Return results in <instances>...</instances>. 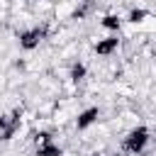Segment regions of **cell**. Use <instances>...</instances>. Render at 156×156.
Returning <instances> with one entry per match:
<instances>
[{
  "label": "cell",
  "mask_w": 156,
  "mask_h": 156,
  "mask_svg": "<svg viewBox=\"0 0 156 156\" xmlns=\"http://www.w3.org/2000/svg\"><path fill=\"white\" fill-rule=\"evenodd\" d=\"M146 144H149V129L144 127V124H139V127H134L127 136H124V151L127 154H141L144 149H146Z\"/></svg>",
  "instance_id": "cell-1"
},
{
  "label": "cell",
  "mask_w": 156,
  "mask_h": 156,
  "mask_svg": "<svg viewBox=\"0 0 156 156\" xmlns=\"http://www.w3.org/2000/svg\"><path fill=\"white\" fill-rule=\"evenodd\" d=\"M44 37H46V29L44 27H32V29H24L17 37V41H20V49L22 51H32V49H37L41 44Z\"/></svg>",
  "instance_id": "cell-2"
},
{
  "label": "cell",
  "mask_w": 156,
  "mask_h": 156,
  "mask_svg": "<svg viewBox=\"0 0 156 156\" xmlns=\"http://www.w3.org/2000/svg\"><path fill=\"white\" fill-rule=\"evenodd\" d=\"M20 124H22V112H20V110L0 117V139H2V141H10V139L15 136V132L20 129Z\"/></svg>",
  "instance_id": "cell-3"
},
{
  "label": "cell",
  "mask_w": 156,
  "mask_h": 156,
  "mask_svg": "<svg viewBox=\"0 0 156 156\" xmlns=\"http://www.w3.org/2000/svg\"><path fill=\"white\" fill-rule=\"evenodd\" d=\"M117 46H119V39H117V34H112V37H105L95 44V54L98 56H110V54L117 51Z\"/></svg>",
  "instance_id": "cell-4"
},
{
  "label": "cell",
  "mask_w": 156,
  "mask_h": 156,
  "mask_svg": "<svg viewBox=\"0 0 156 156\" xmlns=\"http://www.w3.org/2000/svg\"><path fill=\"white\" fill-rule=\"evenodd\" d=\"M98 117H100V110H98V107H88V110H83V112L76 117V129H88L90 124L98 122Z\"/></svg>",
  "instance_id": "cell-5"
},
{
  "label": "cell",
  "mask_w": 156,
  "mask_h": 156,
  "mask_svg": "<svg viewBox=\"0 0 156 156\" xmlns=\"http://www.w3.org/2000/svg\"><path fill=\"white\" fill-rule=\"evenodd\" d=\"M37 156H63V149H61V146H56V144L51 141V144L37 146Z\"/></svg>",
  "instance_id": "cell-6"
},
{
  "label": "cell",
  "mask_w": 156,
  "mask_h": 156,
  "mask_svg": "<svg viewBox=\"0 0 156 156\" xmlns=\"http://www.w3.org/2000/svg\"><path fill=\"white\" fill-rule=\"evenodd\" d=\"M100 24H102L105 29H110V32H119V27H122V20H119L117 15H105V17L100 20Z\"/></svg>",
  "instance_id": "cell-7"
},
{
  "label": "cell",
  "mask_w": 156,
  "mask_h": 156,
  "mask_svg": "<svg viewBox=\"0 0 156 156\" xmlns=\"http://www.w3.org/2000/svg\"><path fill=\"white\" fill-rule=\"evenodd\" d=\"M85 73H88L85 66L78 61V63H73V68H71V80H73V83H80V80L85 78Z\"/></svg>",
  "instance_id": "cell-8"
},
{
  "label": "cell",
  "mask_w": 156,
  "mask_h": 156,
  "mask_svg": "<svg viewBox=\"0 0 156 156\" xmlns=\"http://www.w3.org/2000/svg\"><path fill=\"white\" fill-rule=\"evenodd\" d=\"M146 17H149V12H146L144 7H134V10L129 12V17H127V20H129V22H134V24H139V22H144Z\"/></svg>",
  "instance_id": "cell-9"
},
{
  "label": "cell",
  "mask_w": 156,
  "mask_h": 156,
  "mask_svg": "<svg viewBox=\"0 0 156 156\" xmlns=\"http://www.w3.org/2000/svg\"><path fill=\"white\" fill-rule=\"evenodd\" d=\"M34 141H37V146H44V144H51L54 139H51L49 132H37V134H34Z\"/></svg>",
  "instance_id": "cell-10"
},
{
  "label": "cell",
  "mask_w": 156,
  "mask_h": 156,
  "mask_svg": "<svg viewBox=\"0 0 156 156\" xmlns=\"http://www.w3.org/2000/svg\"><path fill=\"white\" fill-rule=\"evenodd\" d=\"M88 156H102V154H98V151H95V154H88Z\"/></svg>",
  "instance_id": "cell-11"
}]
</instances>
